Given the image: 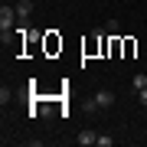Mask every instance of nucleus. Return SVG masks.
<instances>
[{
  "label": "nucleus",
  "mask_w": 147,
  "mask_h": 147,
  "mask_svg": "<svg viewBox=\"0 0 147 147\" xmlns=\"http://www.w3.org/2000/svg\"><path fill=\"white\" fill-rule=\"evenodd\" d=\"M95 101H98V108H111L115 95H111V92H98V95H95Z\"/></svg>",
  "instance_id": "4"
},
{
  "label": "nucleus",
  "mask_w": 147,
  "mask_h": 147,
  "mask_svg": "<svg viewBox=\"0 0 147 147\" xmlns=\"http://www.w3.org/2000/svg\"><path fill=\"white\" fill-rule=\"evenodd\" d=\"M95 141H98V134H95V131H82L79 137H75V144H79V147H92Z\"/></svg>",
  "instance_id": "2"
},
{
  "label": "nucleus",
  "mask_w": 147,
  "mask_h": 147,
  "mask_svg": "<svg viewBox=\"0 0 147 147\" xmlns=\"http://www.w3.org/2000/svg\"><path fill=\"white\" fill-rule=\"evenodd\" d=\"M141 88H147V75L137 72V75H134V92H141Z\"/></svg>",
  "instance_id": "5"
},
{
  "label": "nucleus",
  "mask_w": 147,
  "mask_h": 147,
  "mask_svg": "<svg viewBox=\"0 0 147 147\" xmlns=\"http://www.w3.org/2000/svg\"><path fill=\"white\" fill-rule=\"evenodd\" d=\"M30 10H33V3H30V0H20V3H16V16H20V23H26Z\"/></svg>",
  "instance_id": "3"
},
{
  "label": "nucleus",
  "mask_w": 147,
  "mask_h": 147,
  "mask_svg": "<svg viewBox=\"0 0 147 147\" xmlns=\"http://www.w3.org/2000/svg\"><path fill=\"white\" fill-rule=\"evenodd\" d=\"M95 144H98V147H111V137H108V134H98V141H95Z\"/></svg>",
  "instance_id": "6"
},
{
  "label": "nucleus",
  "mask_w": 147,
  "mask_h": 147,
  "mask_svg": "<svg viewBox=\"0 0 147 147\" xmlns=\"http://www.w3.org/2000/svg\"><path fill=\"white\" fill-rule=\"evenodd\" d=\"M16 20H20V16H16V7H0V33H3V42L13 33V23Z\"/></svg>",
  "instance_id": "1"
},
{
  "label": "nucleus",
  "mask_w": 147,
  "mask_h": 147,
  "mask_svg": "<svg viewBox=\"0 0 147 147\" xmlns=\"http://www.w3.org/2000/svg\"><path fill=\"white\" fill-rule=\"evenodd\" d=\"M137 101H141V105L147 108V88H141V92H137Z\"/></svg>",
  "instance_id": "8"
},
{
  "label": "nucleus",
  "mask_w": 147,
  "mask_h": 147,
  "mask_svg": "<svg viewBox=\"0 0 147 147\" xmlns=\"http://www.w3.org/2000/svg\"><path fill=\"white\" fill-rule=\"evenodd\" d=\"M118 30H121V23H118V20H108V33H111V36H115Z\"/></svg>",
  "instance_id": "7"
}]
</instances>
